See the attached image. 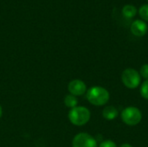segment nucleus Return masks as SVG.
<instances>
[{
	"label": "nucleus",
	"mask_w": 148,
	"mask_h": 147,
	"mask_svg": "<svg viewBox=\"0 0 148 147\" xmlns=\"http://www.w3.org/2000/svg\"><path fill=\"white\" fill-rule=\"evenodd\" d=\"M86 98L90 104L95 107H102L107 105L109 101L110 94L105 88L95 86L87 90Z\"/></svg>",
	"instance_id": "obj_1"
},
{
	"label": "nucleus",
	"mask_w": 148,
	"mask_h": 147,
	"mask_svg": "<svg viewBox=\"0 0 148 147\" xmlns=\"http://www.w3.org/2000/svg\"><path fill=\"white\" fill-rule=\"evenodd\" d=\"M68 117L69 121L74 126H82L89 121L91 118V113L88 108L77 106L69 111Z\"/></svg>",
	"instance_id": "obj_2"
},
{
	"label": "nucleus",
	"mask_w": 148,
	"mask_h": 147,
	"mask_svg": "<svg viewBox=\"0 0 148 147\" xmlns=\"http://www.w3.org/2000/svg\"><path fill=\"white\" fill-rule=\"evenodd\" d=\"M121 120L128 126H135L142 120V113L136 107H127L121 111Z\"/></svg>",
	"instance_id": "obj_3"
},
{
	"label": "nucleus",
	"mask_w": 148,
	"mask_h": 147,
	"mask_svg": "<svg viewBox=\"0 0 148 147\" xmlns=\"http://www.w3.org/2000/svg\"><path fill=\"white\" fill-rule=\"evenodd\" d=\"M121 81L123 85L129 89H135L141 84V77L136 69L133 68H127L121 73Z\"/></svg>",
	"instance_id": "obj_4"
},
{
	"label": "nucleus",
	"mask_w": 148,
	"mask_h": 147,
	"mask_svg": "<svg viewBox=\"0 0 148 147\" xmlns=\"http://www.w3.org/2000/svg\"><path fill=\"white\" fill-rule=\"evenodd\" d=\"M72 147H98V144L92 135L87 133H80L74 137Z\"/></svg>",
	"instance_id": "obj_5"
},
{
	"label": "nucleus",
	"mask_w": 148,
	"mask_h": 147,
	"mask_svg": "<svg viewBox=\"0 0 148 147\" xmlns=\"http://www.w3.org/2000/svg\"><path fill=\"white\" fill-rule=\"evenodd\" d=\"M68 90L70 93V94L77 97V96H82L84 94L87 93V86L85 82L82 80H73L71 81L69 85H68Z\"/></svg>",
	"instance_id": "obj_6"
},
{
	"label": "nucleus",
	"mask_w": 148,
	"mask_h": 147,
	"mask_svg": "<svg viewBox=\"0 0 148 147\" xmlns=\"http://www.w3.org/2000/svg\"><path fill=\"white\" fill-rule=\"evenodd\" d=\"M147 29L148 27L147 23L140 19H137V20L134 21L130 26V30H131L132 34L138 37L144 36L147 34Z\"/></svg>",
	"instance_id": "obj_7"
},
{
	"label": "nucleus",
	"mask_w": 148,
	"mask_h": 147,
	"mask_svg": "<svg viewBox=\"0 0 148 147\" xmlns=\"http://www.w3.org/2000/svg\"><path fill=\"white\" fill-rule=\"evenodd\" d=\"M119 115L118 109L114 106H106L102 110V117L108 121L115 120Z\"/></svg>",
	"instance_id": "obj_8"
},
{
	"label": "nucleus",
	"mask_w": 148,
	"mask_h": 147,
	"mask_svg": "<svg viewBox=\"0 0 148 147\" xmlns=\"http://www.w3.org/2000/svg\"><path fill=\"white\" fill-rule=\"evenodd\" d=\"M137 8L133 5V4H127L122 8V15L124 17L127 18V19H131L133 17H134L137 14Z\"/></svg>",
	"instance_id": "obj_9"
},
{
	"label": "nucleus",
	"mask_w": 148,
	"mask_h": 147,
	"mask_svg": "<svg viewBox=\"0 0 148 147\" xmlns=\"http://www.w3.org/2000/svg\"><path fill=\"white\" fill-rule=\"evenodd\" d=\"M64 104L67 107H69V108H74L75 107H77V104H78V100L75 96L72 95V94H68L65 96V99H64Z\"/></svg>",
	"instance_id": "obj_10"
},
{
	"label": "nucleus",
	"mask_w": 148,
	"mask_h": 147,
	"mask_svg": "<svg viewBox=\"0 0 148 147\" xmlns=\"http://www.w3.org/2000/svg\"><path fill=\"white\" fill-rule=\"evenodd\" d=\"M140 94L141 97L148 101V80L144 81L140 86Z\"/></svg>",
	"instance_id": "obj_11"
},
{
	"label": "nucleus",
	"mask_w": 148,
	"mask_h": 147,
	"mask_svg": "<svg viewBox=\"0 0 148 147\" xmlns=\"http://www.w3.org/2000/svg\"><path fill=\"white\" fill-rule=\"evenodd\" d=\"M138 11L142 20L148 22V4H143L142 6H140Z\"/></svg>",
	"instance_id": "obj_12"
},
{
	"label": "nucleus",
	"mask_w": 148,
	"mask_h": 147,
	"mask_svg": "<svg viewBox=\"0 0 148 147\" xmlns=\"http://www.w3.org/2000/svg\"><path fill=\"white\" fill-rule=\"evenodd\" d=\"M139 73L140 75L141 79H144L145 81L148 80V63H145L140 67Z\"/></svg>",
	"instance_id": "obj_13"
},
{
	"label": "nucleus",
	"mask_w": 148,
	"mask_h": 147,
	"mask_svg": "<svg viewBox=\"0 0 148 147\" xmlns=\"http://www.w3.org/2000/svg\"><path fill=\"white\" fill-rule=\"evenodd\" d=\"M98 147H118L116 143L111 139H105L100 143Z\"/></svg>",
	"instance_id": "obj_14"
},
{
	"label": "nucleus",
	"mask_w": 148,
	"mask_h": 147,
	"mask_svg": "<svg viewBox=\"0 0 148 147\" xmlns=\"http://www.w3.org/2000/svg\"><path fill=\"white\" fill-rule=\"evenodd\" d=\"M119 147H134L131 144H128V143H124L122 145H121Z\"/></svg>",
	"instance_id": "obj_15"
},
{
	"label": "nucleus",
	"mask_w": 148,
	"mask_h": 147,
	"mask_svg": "<svg viewBox=\"0 0 148 147\" xmlns=\"http://www.w3.org/2000/svg\"><path fill=\"white\" fill-rule=\"evenodd\" d=\"M2 113H3V110H2V107L0 106V119L2 117Z\"/></svg>",
	"instance_id": "obj_16"
},
{
	"label": "nucleus",
	"mask_w": 148,
	"mask_h": 147,
	"mask_svg": "<svg viewBox=\"0 0 148 147\" xmlns=\"http://www.w3.org/2000/svg\"><path fill=\"white\" fill-rule=\"evenodd\" d=\"M147 2H148V0H147Z\"/></svg>",
	"instance_id": "obj_17"
}]
</instances>
